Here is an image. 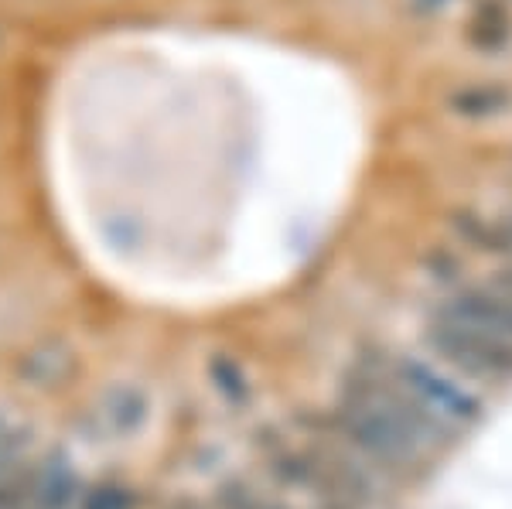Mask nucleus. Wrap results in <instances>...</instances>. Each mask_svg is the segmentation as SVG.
Here are the masks:
<instances>
[{
  "label": "nucleus",
  "mask_w": 512,
  "mask_h": 509,
  "mask_svg": "<svg viewBox=\"0 0 512 509\" xmlns=\"http://www.w3.org/2000/svg\"><path fill=\"white\" fill-rule=\"evenodd\" d=\"M345 445L379 472H414L451 438L424 407L393 380L390 363H366L345 383L338 407L325 417Z\"/></svg>",
  "instance_id": "1"
},
{
  "label": "nucleus",
  "mask_w": 512,
  "mask_h": 509,
  "mask_svg": "<svg viewBox=\"0 0 512 509\" xmlns=\"http://www.w3.org/2000/svg\"><path fill=\"white\" fill-rule=\"evenodd\" d=\"M424 342L441 363L454 366L468 380L495 383L512 376V342L461 322V318L448 315L444 308L431 311V322L424 328Z\"/></svg>",
  "instance_id": "2"
},
{
  "label": "nucleus",
  "mask_w": 512,
  "mask_h": 509,
  "mask_svg": "<svg viewBox=\"0 0 512 509\" xmlns=\"http://www.w3.org/2000/svg\"><path fill=\"white\" fill-rule=\"evenodd\" d=\"M390 373L441 428H465V424L478 421V414H482V404L475 400V393L465 390L461 383H454L441 366L427 363V359L403 352V356L390 359Z\"/></svg>",
  "instance_id": "3"
},
{
  "label": "nucleus",
  "mask_w": 512,
  "mask_h": 509,
  "mask_svg": "<svg viewBox=\"0 0 512 509\" xmlns=\"http://www.w3.org/2000/svg\"><path fill=\"white\" fill-rule=\"evenodd\" d=\"M79 492L76 472L69 469L62 455H52L38 465L35 472L21 475L11 489V509H69Z\"/></svg>",
  "instance_id": "4"
},
{
  "label": "nucleus",
  "mask_w": 512,
  "mask_h": 509,
  "mask_svg": "<svg viewBox=\"0 0 512 509\" xmlns=\"http://www.w3.org/2000/svg\"><path fill=\"white\" fill-rule=\"evenodd\" d=\"M441 308L448 311V315L461 318V322L512 342V298L499 284L485 281L478 287H465V291L451 294Z\"/></svg>",
  "instance_id": "5"
},
{
  "label": "nucleus",
  "mask_w": 512,
  "mask_h": 509,
  "mask_svg": "<svg viewBox=\"0 0 512 509\" xmlns=\"http://www.w3.org/2000/svg\"><path fill=\"white\" fill-rule=\"evenodd\" d=\"M99 417L113 434H134L147 421V397L137 387H113L103 393Z\"/></svg>",
  "instance_id": "6"
},
{
  "label": "nucleus",
  "mask_w": 512,
  "mask_h": 509,
  "mask_svg": "<svg viewBox=\"0 0 512 509\" xmlns=\"http://www.w3.org/2000/svg\"><path fill=\"white\" fill-rule=\"evenodd\" d=\"M69 373H72V349L59 346V342H48V346L35 349L21 366V376L31 387H59Z\"/></svg>",
  "instance_id": "7"
},
{
  "label": "nucleus",
  "mask_w": 512,
  "mask_h": 509,
  "mask_svg": "<svg viewBox=\"0 0 512 509\" xmlns=\"http://www.w3.org/2000/svg\"><path fill=\"white\" fill-rule=\"evenodd\" d=\"M209 380H212V387H216L233 407H243L246 400H250V383H246V373L239 369L236 359H229V356L212 359V363H209Z\"/></svg>",
  "instance_id": "8"
},
{
  "label": "nucleus",
  "mask_w": 512,
  "mask_h": 509,
  "mask_svg": "<svg viewBox=\"0 0 512 509\" xmlns=\"http://www.w3.org/2000/svg\"><path fill=\"white\" fill-rule=\"evenodd\" d=\"M219 509H294L280 499L260 496L256 489H250L246 482H226L219 489Z\"/></svg>",
  "instance_id": "9"
},
{
  "label": "nucleus",
  "mask_w": 512,
  "mask_h": 509,
  "mask_svg": "<svg viewBox=\"0 0 512 509\" xmlns=\"http://www.w3.org/2000/svg\"><path fill=\"white\" fill-rule=\"evenodd\" d=\"M502 103H506V96L499 93V89H461L458 96H454V110L465 113V117H485V113H495L502 110Z\"/></svg>",
  "instance_id": "10"
},
{
  "label": "nucleus",
  "mask_w": 512,
  "mask_h": 509,
  "mask_svg": "<svg viewBox=\"0 0 512 509\" xmlns=\"http://www.w3.org/2000/svg\"><path fill=\"white\" fill-rule=\"evenodd\" d=\"M82 509H137V492L127 486H117V482H106V486H96L93 492H86Z\"/></svg>",
  "instance_id": "11"
},
{
  "label": "nucleus",
  "mask_w": 512,
  "mask_h": 509,
  "mask_svg": "<svg viewBox=\"0 0 512 509\" xmlns=\"http://www.w3.org/2000/svg\"><path fill=\"white\" fill-rule=\"evenodd\" d=\"M509 38V18L495 7H485L475 18V41L482 48H499Z\"/></svg>",
  "instance_id": "12"
},
{
  "label": "nucleus",
  "mask_w": 512,
  "mask_h": 509,
  "mask_svg": "<svg viewBox=\"0 0 512 509\" xmlns=\"http://www.w3.org/2000/svg\"><path fill=\"white\" fill-rule=\"evenodd\" d=\"M14 448V434L4 428V421H0V462H7V455H11Z\"/></svg>",
  "instance_id": "13"
},
{
  "label": "nucleus",
  "mask_w": 512,
  "mask_h": 509,
  "mask_svg": "<svg viewBox=\"0 0 512 509\" xmlns=\"http://www.w3.org/2000/svg\"><path fill=\"white\" fill-rule=\"evenodd\" d=\"M175 509H202V506H198V503H192V499H185V503H178Z\"/></svg>",
  "instance_id": "14"
}]
</instances>
